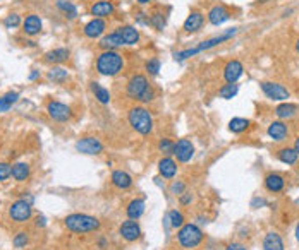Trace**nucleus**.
Segmentation results:
<instances>
[{"label":"nucleus","instance_id":"obj_15","mask_svg":"<svg viewBox=\"0 0 299 250\" xmlns=\"http://www.w3.org/2000/svg\"><path fill=\"white\" fill-rule=\"evenodd\" d=\"M117 33L120 35V38H122L124 45H127V47H134V45H138L141 40L139 29H136L134 26H129V24L119 26Z\"/></svg>","mask_w":299,"mask_h":250},{"label":"nucleus","instance_id":"obj_22","mask_svg":"<svg viewBox=\"0 0 299 250\" xmlns=\"http://www.w3.org/2000/svg\"><path fill=\"white\" fill-rule=\"evenodd\" d=\"M110 180L114 183V187H117L120 190H126L132 185V177L127 172H124V170H115L112 173Z\"/></svg>","mask_w":299,"mask_h":250},{"label":"nucleus","instance_id":"obj_33","mask_svg":"<svg viewBox=\"0 0 299 250\" xmlns=\"http://www.w3.org/2000/svg\"><path fill=\"white\" fill-rule=\"evenodd\" d=\"M277 156H279V160L282 161V163H285V165H294V163L297 161L299 154L296 153V149H294V148H282V149H279Z\"/></svg>","mask_w":299,"mask_h":250},{"label":"nucleus","instance_id":"obj_44","mask_svg":"<svg viewBox=\"0 0 299 250\" xmlns=\"http://www.w3.org/2000/svg\"><path fill=\"white\" fill-rule=\"evenodd\" d=\"M12 175V166L9 163H0V183L6 182Z\"/></svg>","mask_w":299,"mask_h":250},{"label":"nucleus","instance_id":"obj_38","mask_svg":"<svg viewBox=\"0 0 299 250\" xmlns=\"http://www.w3.org/2000/svg\"><path fill=\"white\" fill-rule=\"evenodd\" d=\"M160 69H162L160 58H150L146 64H144V70H146L150 76H159Z\"/></svg>","mask_w":299,"mask_h":250},{"label":"nucleus","instance_id":"obj_46","mask_svg":"<svg viewBox=\"0 0 299 250\" xmlns=\"http://www.w3.org/2000/svg\"><path fill=\"white\" fill-rule=\"evenodd\" d=\"M226 250H248L243 243H229Z\"/></svg>","mask_w":299,"mask_h":250},{"label":"nucleus","instance_id":"obj_18","mask_svg":"<svg viewBox=\"0 0 299 250\" xmlns=\"http://www.w3.org/2000/svg\"><path fill=\"white\" fill-rule=\"evenodd\" d=\"M98 47L102 50H119L124 47V41L117 31H112L109 35H103L102 38H100Z\"/></svg>","mask_w":299,"mask_h":250},{"label":"nucleus","instance_id":"obj_35","mask_svg":"<svg viewBox=\"0 0 299 250\" xmlns=\"http://www.w3.org/2000/svg\"><path fill=\"white\" fill-rule=\"evenodd\" d=\"M238 91H239V86L236 84V82H227V84H223L220 87L218 94H220V98H223V99H232L238 94Z\"/></svg>","mask_w":299,"mask_h":250},{"label":"nucleus","instance_id":"obj_2","mask_svg":"<svg viewBox=\"0 0 299 250\" xmlns=\"http://www.w3.org/2000/svg\"><path fill=\"white\" fill-rule=\"evenodd\" d=\"M126 94L131 99H136V101H141V103H150L155 99V89L152 87L148 77L144 76V74H134V76L127 81Z\"/></svg>","mask_w":299,"mask_h":250},{"label":"nucleus","instance_id":"obj_27","mask_svg":"<svg viewBox=\"0 0 299 250\" xmlns=\"http://www.w3.org/2000/svg\"><path fill=\"white\" fill-rule=\"evenodd\" d=\"M263 250H284V241H282V236L279 233H267V236L263 240Z\"/></svg>","mask_w":299,"mask_h":250},{"label":"nucleus","instance_id":"obj_54","mask_svg":"<svg viewBox=\"0 0 299 250\" xmlns=\"http://www.w3.org/2000/svg\"><path fill=\"white\" fill-rule=\"evenodd\" d=\"M260 2H267V0H260Z\"/></svg>","mask_w":299,"mask_h":250},{"label":"nucleus","instance_id":"obj_9","mask_svg":"<svg viewBox=\"0 0 299 250\" xmlns=\"http://www.w3.org/2000/svg\"><path fill=\"white\" fill-rule=\"evenodd\" d=\"M47 111H48V116L52 120H55V122H67L70 120V116H72V110H70L69 105H65V103H60V101H48L47 105Z\"/></svg>","mask_w":299,"mask_h":250},{"label":"nucleus","instance_id":"obj_45","mask_svg":"<svg viewBox=\"0 0 299 250\" xmlns=\"http://www.w3.org/2000/svg\"><path fill=\"white\" fill-rule=\"evenodd\" d=\"M193 194H191V192H188V190H186V192L184 194H181L179 195V202L182 204V206H188V204H191V202H193Z\"/></svg>","mask_w":299,"mask_h":250},{"label":"nucleus","instance_id":"obj_11","mask_svg":"<svg viewBox=\"0 0 299 250\" xmlns=\"http://www.w3.org/2000/svg\"><path fill=\"white\" fill-rule=\"evenodd\" d=\"M76 149L83 154L95 156V154L103 153V144L100 143V139H97V137H83V139L76 143Z\"/></svg>","mask_w":299,"mask_h":250},{"label":"nucleus","instance_id":"obj_40","mask_svg":"<svg viewBox=\"0 0 299 250\" xmlns=\"http://www.w3.org/2000/svg\"><path fill=\"white\" fill-rule=\"evenodd\" d=\"M4 24H6V28H7V29H14V28H18L19 24H21V18H19V14H16V12H12V14H9L6 19H4Z\"/></svg>","mask_w":299,"mask_h":250},{"label":"nucleus","instance_id":"obj_41","mask_svg":"<svg viewBox=\"0 0 299 250\" xmlns=\"http://www.w3.org/2000/svg\"><path fill=\"white\" fill-rule=\"evenodd\" d=\"M184 192H186V183L182 180H174L172 183H170V194H174V195L179 197V195L184 194Z\"/></svg>","mask_w":299,"mask_h":250},{"label":"nucleus","instance_id":"obj_10","mask_svg":"<svg viewBox=\"0 0 299 250\" xmlns=\"http://www.w3.org/2000/svg\"><path fill=\"white\" fill-rule=\"evenodd\" d=\"M107 31V21L105 19H98V18H93L91 21L85 24V28H83V33H85L86 38L90 40H97V38H102L103 35H105Z\"/></svg>","mask_w":299,"mask_h":250},{"label":"nucleus","instance_id":"obj_16","mask_svg":"<svg viewBox=\"0 0 299 250\" xmlns=\"http://www.w3.org/2000/svg\"><path fill=\"white\" fill-rule=\"evenodd\" d=\"M203 24H205V16H203V12L191 11V14L186 18L184 24H182V29H184L186 33H198L199 29L203 28Z\"/></svg>","mask_w":299,"mask_h":250},{"label":"nucleus","instance_id":"obj_4","mask_svg":"<svg viewBox=\"0 0 299 250\" xmlns=\"http://www.w3.org/2000/svg\"><path fill=\"white\" fill-rule=\"evenodd\" d=\"M64 224L72 233H91L100 228V219L90 214H83V212H74L64 219Z\"/></svg>","mask_w":299,"mask_h":250},{"label":"nucleus","instance_id":"obj_52","mask_svg":"<svg viewBox=\"0 0 299 250\" xmlns=\"http://www.w3.org/2000/svg\"><path fill=\"white\" fill-rule=\"evenodd\" d=\"M296 238L299 241V223H297V226H296Z\"/></svg>","mask_w":299,"mask_h":250},{"label":"nucleus","instance_id":"obj_53","mask_svg":"<svg viewBox=\"0 0 299 250\" xmlns=\"http://www.w3.org/2000/svg\"><path fill=\"white\" fill-rule=\"evenodd\" d=\"M296 50H297V52H299V40H297V43H296Z\"/></svg>","mask_w":299,"mask_h":250},{"label":"nucleus","instance_id":"obj_34","mask_svg":"<svg viewBox=\"0 0 299 250\" xmlns=\"http://www.w3.org/2000/svg\"><path fill=\"white\" fill-rule=\"evenodd\" d=\"M249 127V120L248 118H241V116H236L229 122V131L234 132V134H243L244 131H248Z\"/></svg>","mask_w":299,"mask_h":250},{"label":"nucleus","instance_id":"obj_30","mask_svg":"<svg viewBox=\"0 0 299 250\" xmlns=\"http://www.w3.org/2000/svg\"><path fill=\"white\" fill-rule=\"evenodd\" d=\"M91 91H93L95 98H97L98 103H102V105H109L110 103V91L107 89V87H103L102 84H98V82H91L90 84Z\"/></svg>","mask_w":299,"mask_h":250},{"label":"nucleus","instance_id":"obj_32","mask_svg":"<svg viewBox=\"0 0 299 250\" xmlns=\"http://www.w3.org/2000/svg\"><path fill=\"white\" fill-rule=\"evenodd\" d=\"M18 99H19L18 91H9V93L4 94V96L0 98V113H6V111H9L12 108V105H14Z\"/></svg>","mask_w":299,"mask_h":250},{"label":"nucleus","instance_id":"obj_43","mask_svg":"<svg viewBox=\"0 0 299 250\" xmlns=\"http://www.w3.org/2000/svg\"><path fill=\"white\" fill-rule=\"evenodd\" d=\"M150 24L152 26H155L159 31H162L165 26V18H164V14H153V16H150Z\"/></svg>","mask_w":299,"mask_h":250},{"label":"nucleus","instance_id":"obj_36","mask_svg":"<svg viewBox=\"0 0 299 250\" xmlns=\"http://www.w3.org/2000/svg\"><path fill=\"white\" fill-rule=\"evenodd\" d=\"M167 219H169L170 228H176V230H177V228H181L182 224H184V216H182V212L177 211V209L169 211Z\"/></svg>","mask_w":299,"mask_h":250},{"label":"nucleus","instance_id":"obj_19","mask_svg":"<svg viewBox=\"0 0 299 250\" xmlns=\"http://www.w3.org/2000/svg\"><path fill=\"white\" fill-rule=\"evenodd\" d=\"M231 16L232 14L223 6H215V7H211L208 12V21L213 26H220V24H223L226 21H229Z\"/></svg>","mask_w":299,"mask_h":250},{"label":"nucleus","instance_id":"obj_24","mask_svg":"<svg viewBox=\"0 0 299 250\" xmlns=\"http://www.w3.org/2000/svg\"><path fill=\"white\" fill-rule=\"evenodd\" d=\"M144 207H146V204H144L143 199H132V201L127 204V207H126L127 218L136 219V221H138L141 216L144 214Z\"/></svg>","mask_w":299,"mask_h":250},{"label":"nucleus","instance_id":"obj_31","mask_svg":"<svg viewBox=\"0 0 299 250\" xmlns=\"http://www.w3.org/2000/svg\"><path fill=\"white\" fill-rule=\"evenodd\" d=\"M31 173V168L28 163H16L12 165V175L11 177L14 178L16 182H24Z\"/></svg>","mask_w":299,"mask_h":250},{"label":"nucleus","instance_id":"obj_26","mask_svg":"<svg viewBox=\"0 0 299 250\" xmlns=\"http://www.w3.org/2000/svg\"><path fill=\"white\" fill-rule=\"evenodd\" d=\"M69 57H70L69 48H55L45 53V60L50 62V64H64V62L69 60Z\"/></svg>","mask_w":299,"mask_h":250},{"label":"nucleus","instance_id":"obj_12","mask_svg":"<svg viewBox=\"0 0 299 250\" xmlns=\"http://www.w3.org/2000/svg\"><path fill=\"white\" fill-rule=\"evenodd\" d=\"M174 156L177 158V161L181 163H188V161L193 160L194 156V146L189 139H181L177 141L176 146H174Z\"/></svg>","mask_w":299,"mask_h":250},{"label":"nucleus","instance_id":"obj_51","mask_svg":"<svg viewBox=\"0 0 299 250\" xmlns=\"http://www.w3.org/2000/svg\"><path fill=\"white\" fill-rule=\"evenodd\" d=\"M98 245H100V247H102V248H105V245H107V240H105V238H102V240L98 241Z\"/></svg>","mask_w":299,"mask_h":250},{"label":"nucleus","instance_id":"obj_39","mask_svg":"<svg viewBox=\"0 0 299 250\" xmlns=\"http://www.w3.org/2000/svg\"><path fill=\"white\" fill-rule=\"evenodd\" d=\"M174 146H176V143L174 141H170L167 139V137H164V139L159 143V151L162 154H165V156H169V154H174Z\"/></svg>","mask_w":299,"mask_h":250},{"label":"nucleus","instance_id":"obj_5","mask_svg":"<svg viewBox=\"0 0 299 250\" xmlns=\"http://www.w3.org/2000/svg\"><path fill=\"white\" fill-rule=\"evenodd\" d=\"M127 120H129L131 127L141 136H148L153 132V116L148 108L132 106L129 113H127Z\"/></svg>","mask_w":299,"mask_h":250},{"label":"nucleus","instance_id":"obj_14","mask_svg":"<svg viewBox=\"0 0 299 250\" xmlns=\"http://www.w3.org/2000/svg\"><path fill=\"white\" fill-rule=\"evenodd\" d=\"M119 233L126 241H136L141 236V226L136 219H127V221L120 224Z\"/></svg>","mask_w":299,"mask_h":250},{"label":"nucleus","instance_id":"obj_29","mask_svg":"<svg viewBox=\"0 0 299 250\" xmlns=\"http://www.w3.org/2000/svg\"><path fill=\"white\" fill-rule=\"evenodd\" d=\"M55 7H57V9H59L67 19H76L78 16H80V12H78V7L74 6L72 2H69V0H57V2H55Z\"/></svg>","mask_w":299,"mask_h":250},{"label":"nucleus","instance_id":"obj_50","mask_svg":"<svg viewBox=\"0 0 299 250\" xmlns=\"http://www.w3.org/2000/svg\"><path fill=\"white\" fill-rule=\"evenodd\" d=\"M136 2H138L139 6H146V4H150L152 0H136Z\"/></svg>","mask_w":299,"mask_h":250},{"label":"nucleus","instance_id":"obj_49","mask_svg":"<svg viewBox=\"0 0 299 250\" xmlns=\"http://www.w3.org/2000/svg\"><path fill=\"white\" fill-rule=\"evenodd\" d=\"M294 149H296V153L299 154V137H297L296 141H294Z\"/></svg>","mask_w":299,"mask_h":250},{"label":"nucleus","instance_id":"obj_8","mask_svg":"<svg viewBox=\"0 0 299 250\" xmlns=\"http://www.w3.org/2000/svg\"><path fill=\"white\" fill-rule=\"evenodd\" d=\"M260 87H261V91H263L265 96L268 99H272V101H287L290 98L289 91L282 84H277V82L265 81V82H261Z\"/></svg>","mask_w":299,"mask_h":250},{"label":"nucleus","instance_id":"obj_21","mask_svg":"<svg viewBox=\"0 0 299 250\" xmlns=\"http://www.w3.org/2000/svg\"><path fill=\"white\" fill-rule=\"evenodd\" d=\"M41 28H43V23H41V19L36 14L26 16V19L23 21V31H24V35H28V36L38 35L41 31Z\"/></svg>","mask_w":299,"mask_h":250},{"label":"nucleus","instance_id":"obj_47","mask_svg":"<svg viewBox=\"0 0 299 250\" xmlns=\"http://www.w3.org/2000/svg\"><path fill=\"white\" fill-rule=\"evenodd\" d=\"M45 224H47V219H45L43 216H38V218H36V226H45Z\"/></svg>","mask_w":299,"mask_h":250},{"label":"nucleus","instance_id":"obj_48","mask_svg":"<svg viewBox=\"0 0 299 250\" xmlns=\"http://www.w3.org/2000/svg\"><path fill=\"white\" fill-rule=\"evenodd\" d=\"M38 76H40V70H35V72L30 74V79H31V81H35V79L38 77Z\"/></svg>","mask_w":299,"mask_h":250},{"label":"nucleus","instance_id":"obj_20","mask_svg":"<svg viewBox=\"0 0 299 250\" xmlns=\"http://www.w3.org/2000/svg\"><path fill=\"white\" fill-rule=\"evenodd\" d=\"M268 136L272 137L273 141L280 143V141H285L289 136V127L285 125L282 120H277V122H272L268 125Z\"/></svg>","mask_w":299,"mask_h":250},{"label":"nucleus","instance_id":"obj_25","mask_svg":"<svg viewBox=\"0 0 299 250\" xmlns=\"http://www.w3.org/2000/svg\"><path fill=\"white\" fill-rule=\"evenodd\" d=\"M285 187V180L284 177L279 173H270L265 177V189L270 190V192H280Z\"/></svg>","mask_w":299,"mask_h":250},{"label":"nucleus","instance_id":"obj_23","mask_svg":"<svg viewBox=\"0 0 299 250\" xmlns=\"http://www.w3.org/2000/svg\"><path fill=\"white\" fill-rule=\"evenodd\" d=\"M159 172L164 178H169L170 180V178H174L177 173V163L169 156L162 158V160L159 161Z\"/></svg>","mask_w":299,"mask_h":250},{"label":"nucleus","instance_id":"obj_13","mask_svg":"<svg viewBox=\"0 0 299 250\" xmlns=\"http://www.w3.org/2000/svg\"><path fill=\"white\" fill-rule=\"evenodd\" d=\"M114 12H115V6L112 0H97V2H93L90 6V14L98 19L110 18Z\"/></svg>","mask_w":299,"mask_h":250},{"label":"nucleus","instance_id":"obj_28","mask_svg":"<svg viewBox=\"0 0 299 250\" xmlns=\"http://www.w3.org/2000/svg\"><path fill=\"white\" fill-rule=\"evenodd\" d=\"M297 110H299L297 105L284 101L282 105H279V106L275 108V115L279 116L280 120H287V118H292V116L297 113Z\"/></svg>","mask_w":299,"mask_h":250},{"label":"nucleus","instance_id":"obj_7","mask_svg":"<svg viewBox=\"0 0 299 250\" xmlns=\"http://www.w3.org/2000/svg\"><path fill=\"white\" fill-rule=\"evenodd\" d=\"M9 216H11L12 221H16V223H26L33 216L31 202L26 201V199H18L16 202L11 204Z\"/></svg>","mask_w":299,"mask_h":250},{"label":"nucleus","instance_id":"obj_37","mask_svg":"<svg viewBox=\"0 0 299 250\" xmlns=\"http://www.w3.org/2000/svg\"><path fill=\"white\" fill-rule=\"evenodd\" d=\"M67 77H69L67 70L62 69V67H53V69H50V72H48V79H50V81L59 82V84H62V82H64Z\"/></svg>","mask_w":299,"mask_h":250},{"label":"nucleus","instance_id":"obj_17","mask_svg":"<svg viewBox=\"0 0 299 250\" xmlns=\"http://www.w3.org/2000/svg\"><path fill=\"white\" fill-rule=\"evenodd\" d=\"M244 67L239 60H229L223 67V79L226 82H238V79L243 76Z\"/></svg>","mask_w":299,"mask_h":250},{"label":"nucleus","instance_id":"obj_42","mask_svg":"<svg viewBox=\"0 0 299 250\" xmlns=\"http://www.w3.org/2000/svg\"><path fill=\"white\" fill-rule=\"evenodd\" d=\"M30 241V236H28V233H24V231H21L18 233V235L14 236V240H12V243H14V247H26V243Z\"/></svg>","mask_w":299,"mask_h":250},{"label":"nucleus","instance_id":"obj_6","mask_svg":"<svg viewBox=\"0 0 299 250\" xmlns=\"http://www.w3.org/2000/svg\"><path fill=\"white\" fill-rule=\"evenodd\" d=\"M203 240V231L201 228L196 226L193 223H184L177 231V241L181 247L184 248H194L201 243Z\"/></svg>","mask_w":299,"mask_h":250},{"label":"nucleus","instance_id":"obj_3","mask_svg":"<svg viewBox=\"0 0 299 250\" xmlns=\"http://www.w3.org/2000/svg\"><path fill=\"white\" fill-rule=\"evenodd\" d=\"M236 35H238V28H232V29H229V31L222 33V35L213 36V38H210V40L201 41V43L196 45V47L188 48V50H181V52H176V53H174V58H176V62L188 60V58L198 55V53L206 52V50H210V48H213V47H218V45L226 43V41H229L231 38H234Z\"/></svg>","mask_w":299,"mask_h":250},{"label":"nucleus","instance_id":"obj_1","mask_svg":"<svg viewBox=\"0 0 299 250\" xmlns=\"http://www.w3.org/2000/svg\"><path fill=\"white\" fill-rule=\"evenodd\" d=\"M95 67H97V72L100 76L115 77L124 70V57L117 50H103L97 57Z\"/></svg>","mask_w":299,"mask_h":250}]
</instances>
